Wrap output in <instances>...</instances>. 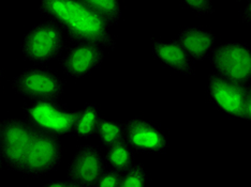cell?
I'll use <instances>...</instances> for the list:
<instances>
[{
    "label": "cell",
    "instance_id": "1",
    "mask_svg": "<svg viewBox=\"0 0 251 187\" xmlns=\"http://www.w3.org/2000/svg\"><path fill=\"white\" fill-rule=\"evenodd\" d=\"M39 10L64 30L74 44L115 47L116 42L110 26L85 0H44L40 3Z\"/></svg>",
    "mask_w": 251,
    "mask_h": 187
},
{
    "label": "cell",
    "instance_id": "2",
    "mask_svg": "<svg viewBox=\"0 0 251 187\" xmlns=\"http://www.w3.org/2000/svg\"><path fill=\"white\" fill-rule=\"evenodd\" d=\"M37 127L27 118H5L0 122L2 165L20 172Z\"/></svg>",
    "mask_w": 251,
    "mask_h": 187
},
{
    "label": "cell",
    "instance_id": "3",
    "mask_svg": "<svg viewBox=\"0 0 251 187\" xmlns=\"http://www.w3.org/2000/svg\"><path fill=\"white\" fill-rule=\"evenodd\" d=\"M62 156L64 150L59 136L37 127L21 173L31 178L44 177L59 166Z\"/></svg>",
    "mask_w": 251,
    "mask_h": 187
},
{
    "label": "cell",
    "instance_id": "4",
    "mask_svg": "<svg viewBox=\"0 0 251 187\" xmlns=\"http://www.w3.org/2000/svg\"><path fill=\"white\" fill-rule=\"evenodd\" d=\"M64 49L62 30L50 20L33 26L22 42L23 57L36 64H43L58 58Z\"/></svg>",
    "mask_w": 251,
    "mask_h": 187
},
{
    "label": "cell",
    "instance_id": "5",
    "mask_svg": "<svg viewBox=\"0 0 251 187\" xmlns=\"http://www.w3.org/2000/svg\"><path fill=\"white\" fill-rule=\"evenodd\" d=\"M208 92L217 108L244 120L251 119L250 83L227 81L217 73L208 76Z\"/></svg>",
    "mask_w": 251,
    "mask_h": 187
},
{
    "label": "cell",
    "instance_id": "6",
    "mask_svg": "<svg viewBox=\"0 0 251 187\" xmlns=\"http://www.w3.org/2000/svg\"><path fill=\"white\" fill-rule=\"evenodd\" d=\"M12 88L24 99L35 102L58 100L64 94L65 83L55 72L30 67L12 79Z\"/></svg>",
    "mask_w": 251,
    "mask_h": 187
},
{
    "label": "cell",
    "instance_id": "7",
    "mask_svg": "<svg viewBox=\"0 0 251 187\" xmlns=\"http://www.w3.org/2000/svg\"><path fill=\"white\" fill-rule=\"evenodd\" d=\"M26 118L33 125L56 135L73 133L79 110H70L58 100L40 101L23 106Z\"/></svg>",
    "mask_w": 251,
    "mask_h": 187
},
{
    "label": "cell",
    "instance_id": "8",
    "mask_svg": "<svg viewBox=\"0 0 251 187\" xmlns=\"http://www.w3.org/2000/svg\"><path fill=\"white\" fill-rule=\"evenodd\" d=\"M212 65L217 74L227 81L250 83L251 48L245 43L229 42L214 48Z\"/></svg>",
    "mask_w": 251,
    "mask_h": 187
},
{
    "label": "cell",
    "instance_id": "9",
    "mask_svg": "<svg viewBox=\"0 0 251 187\" xmlns=\"http://www.w3.org/2000/svg\"><path fill=\"white\" fill-rule=\"evenodd\" d=\"M105 158L94 145H83L67 169V178L81 187H97L105 172Z\"/></svg>",
    "mask_w": 251,
    "mask_h": 187
},
{
    "label": "cell",
    "instance_id": "10",
    "mask_svg": "<svg viewBox=\"0 0 251 187\" xmlns=\"http://www.w3.org/2000/svg\"><path fill=\"white\" fill-rule=\"evenodd\" d=\"M125 140L131 149L141 153H164L169 138L162 129L148 120L131 118L124 122Z\"/></svg>",
    "mask_w": 251,
    "mask_h": 187
},
{
    "label": "cell",
    "instance_id": "11",
    "mask_svg": "<svg viewBox=\"0 0 251 187\" xmlns=\"http://www.w3.org/2000/svg\"><path fill=\"white\" fill-rule=\"evenodd\" d=\"M104 59L100 46L91 44H75L61 56L60 64L66 75L72 78H84L98 69Z\"/></svg>",
    "mask_w": 251,
    "mask_h": 187
},
{
    "label": "cell",
    "instance_id": "12",
    "mask_svg": "<svg viewBox=\"0 0 251 187\" xmlns=\"http://www.w3.org/2000/svg\"><path fill=\"white\" fill-rule=\"evenodd\" d=\"M177 42L189 58L202 61L210 52H213L216 44V37L213 31L201 27L190 26L180 30Z\"/></svg>",
    "mask_w": 251,
    "mask_h": 187
},
{
    "label": "cell",
    "instance_id": "13",
    "mask_svg": "<svg viewBox=\"0 0 251 187\" xmlns=\"http://www.w3.org/2000/svg\"><path fill=\"white\" fill-rule=\"evenodd\" d=\"M151 42L153 56L164 65L185 75H192L195 73L190 58L182 49L177 40L173 39L169 42L162 43L151 37Z\"/></svg>",
    "mask_w": 251,
    "mask_h": 187
},
{
    "label": "cell",
    "instance_id": "14",
    "mask_svg": "<svg viewBox=\"0 0 251 187\" xmlns=\"http://www.w3.org/2000/svg\"><path fill=\"white\" fill-rule=\"evenodd\" d=\"M100 112L96 104H88L79 110L73 133L79 139H88L97 135L100 122Z\"/></svg>",
    "mask_w": 251,
    "mask_h": 187
},
{
    "label": "cell",
    "instance_id": "15",
    "mask_svg": "<svg viewBox=\"0 0 251 187\" xmlns=\"http://www.w3.org/2000/svg\"><path fill=\"white\" fill-rule=\"evenodd\" d=\"M133 152L134 151L124 139L107 148L105 160L111 166V169L116 170L119 173H124L134 165Z\"/></svg>",
    "mask_w": 251,
    "mask_h": 187
},
{
    "label": "cell",
    "instance_id": "16",
    "mask_svg": "<svg viewBox=\"0 0 251 187\" xmlns=\"http://www.w3.org/2000/svg\"><path fill=\"white\" fill-rule=\"evenodd\" d=\"M89 7L103 20L108 26H113L122 19L121 3L117 0H85Z\"/></svg>",
    "mask_w": 251,
    "mask_h": 187
},
{
    "label": "cell",
    "instance_id": "17",
    "mask_svg": "<svg viewBox=\"0 0 251 187\" xmlns=\"http://www.w3.org/2000/svg\"><path fill=\"white\" fill-rule=\"evenodd\" d=\"M97 135L99 136L101 144L110 148L118 141L125 139L124 122L110 121L105 118H101Z\"/></svg>",
    "mask_w": 251,
    "mask_h": 187
},
{
    "label": "cell",
    "instance_id": "18",
    "mask_svg": "<svg viewBox=\"0 0 251 187\" xmlns=\"http://www.w3.org/2000/svg\"><path fill=\"white\" fill-rule=\"evenodd\" d=\"M147 171L143 165L134 164L127 171L122 173L118 187H146Z\"/></svg>",
    "mask_w": 251,
    "mask_h": 187
},
{
    "label": "cell",
    "instance_id": "19",
    "mask_svg": "<svg viewBox=\"0 0 251 187\" xmlns=\"http://www.w3.org/2000/svg\"><path fill=\"white\" fill-rule=\"evenodd\" d=\"M122 179V173L114 169L105 170V172L99 180L97 187H118Z\"/></svg>",
    "mask_w": 251,
    "mask_h": 187
},
{
    "label": "cell",
    "instance_id": "20",
    "mask_svg": "<svg viewBox=\"0 0 251 187\" xmlns=\"http://www.w3.org/2000/svg\"><path fill=\"white\" fill-rule=\"evenodd\" d=\"M182 4L199 13H213L215 10L210 0H185Z\"/></svg>",
    "mask_w": 251,
    "mask_h": 187
},
{
    "label": "cell",
    "instance_id": "21",
    "mask_svg": "<svg viewBox=\"0 0 251 187\" xmlns=\"http://www.w3.org/2000/svg\"><path fill=\"white\" fill-rule=\"evenodd\" d=\"M41 187H81L70 180H55L41 185Z\"/></svg>",
    "mask_w": 251,
    "mask_h": 187
},
{
    "label": "cell",
    "instance_id": "22",
    "mask_svg": "<svg viewBox=\"0 0 251 187\" xmlns=\"http://www.w3.org/2000/svg\"><path fill=\"white\" fill-rule=\"evenodd\" d=\"M242 18H243V21L246 22V24H250V21H251V2L248 1L247 5L245 7L244 11H243V14H242Z\"/></svg>",
    "mask_w": 251,
    "mask_h": 187
},
{
    "label": "cell",
    "instance_id": "23",
    "mask_svg": "<svg viewBox=\"0 0 251 187\" xmlns=\"http://www.w3.org/2000/svg\"><path fill=\"white\" fill-rule=\"evenodd\" d=\"M2 167V161H1V155H0V168Z\"/></svg>",
    "mask_w": 251,
    "mask_h": 187
},
{
    "label": "cell",
    "instance_id": "24",
    "mask_svg": "<svg viewBox=\"0 0 251 187\" xmlns=\"http://www.w3.org/2000/svg\"><path fill=\"white\" fill-rule=\"evenodd\" d=\"M1 76H2V72H1V70H0V79H1Z\"/></svg>",
    "mask_w": 251,
    "mask_h": 187
},
{
    "label": "cell",
    "instance_id": "25",
    "mask_svg": "<svg viewBox=\"0 0 251 187\" xmlns=\"http://www.w3.org/2000/svg\"><path fill=\"white\" fill-rule=\"evenodd\" d=\"M24 187H29V186H24Z\"/></svg>",
    "mask_w": 251,
    "mask_h": 187
}]
</instances>
